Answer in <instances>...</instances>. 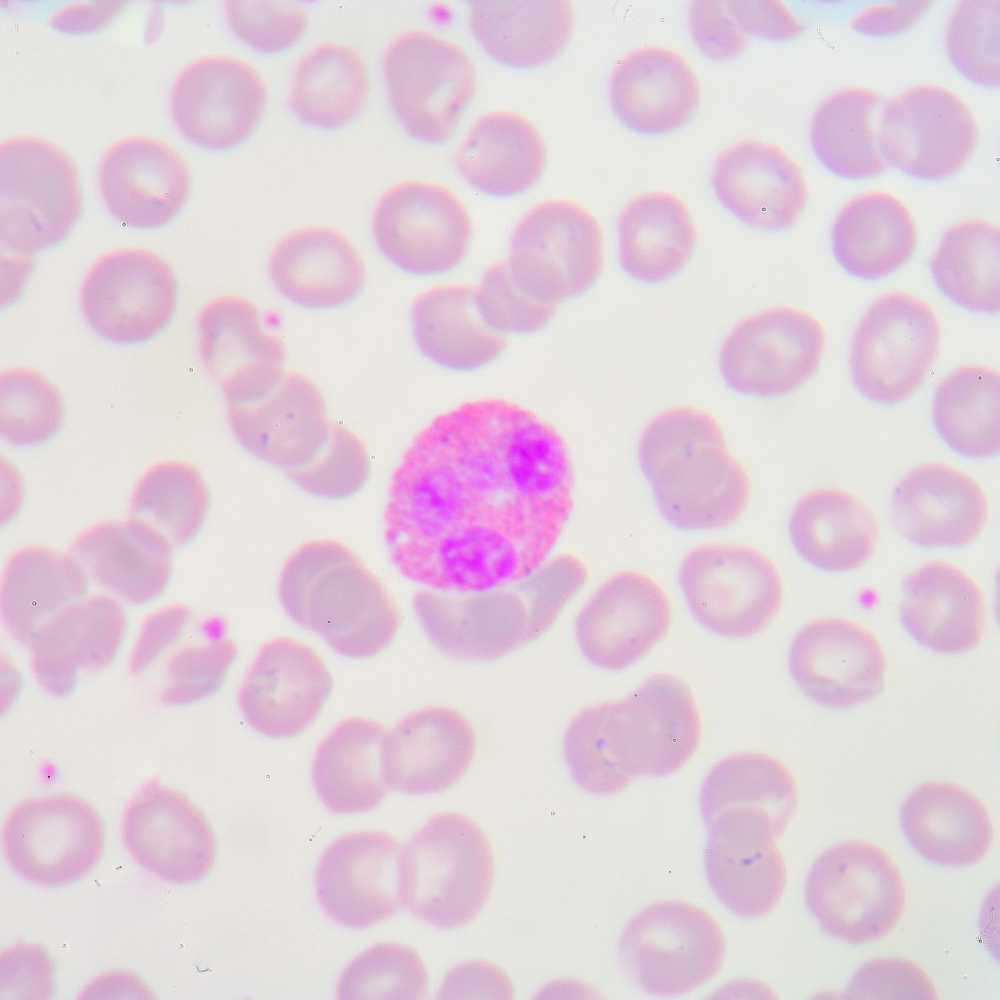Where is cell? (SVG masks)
I'll return each mask as SVG.
<instances>
[{
    "label": "cell",
    "instance_id": "obj_1",
    "mask_svg": "<svg viewBox=\"0 0 1000 1000\" xmlns=\"http://www.w3.org/2000/svg\"><path fill=\"white\" fill-rule=\"evenodd\" d=\"M573 471L556 428L487 397L436 416L413 439L389 488L385 536L408 579L481 593L545 561L572 510Z\"/></svg>",
    "mask_w": 1000,
    "mask_h": 1000
},
{
    "label": "cell",
    "instance_id": "obj_2",
    "mask_svg": "<svg viewBox=\"0 0 1000 1000\" xmlns=\"http://www.w3.org/2000/svg\"><path fill=\"white\" fill-rule=\"evenodd\" d=\"M701 720L681 678L658 674L626 698L581 710L563 736L571 778L583 790L614 795L638 776L678 771L697 750Z\"/></svg>",
    "mask_w": 1000,
    "mask_h": 1000
},
{
    "label": "cell",
    "instance_id": "obj_3",
    "mask_svg": "<svg viewBox=\"0 0 1000 1000\" xmlns=\"http://www.w3.org/2000/svg\"><path fill=\"white\" fill-rule=\"evenodd\" d=\"M638 456L662 517L685 531L733 524L751 495L749 475L709 412L670 408L644 428Z\"/></svg>",
    "mask_w": 1000,
    "mask_h": 1000
},
{
    "label": "cell",
    "instance_id": "obj_4",
    "mask_svg": "<svg viewBox=\"0 0 1000 1000\" xmlns=\"http://www.w3.org/2000/svg\"><path fill=\"white\" fill-rule=\"evenodd\" d=\"M287 615L338 654L370 658L394 640L401 613L385 584L348 546L314 539L285 561L278 582Z\"/></svg>",
    "mask_w": 1000,
    "mask_h": 1000
},
{
    "label": "cell",
    "instance_id": "obj_5",
    "mask_svg": "<svg viewBox=\"0 0 1000 1000\" xmlns=\"http://www.w3.org/2000/svg\"><path fill=\"white\" fill-rule=\"evenodd\" d=\"M220 383L230 429L258 459L289 473L324 449L332 423L321 390L308 376L258 362Z\"/></svg>",
    "mask_w": 1000,
    "mask_h": 1000
},
{
    "label": "cell",
    "instance_id": "obj_6",
    "mask_svg": "<svg viewBox=\"0 0 1000 1000\" xmlns=\"http://www.w3.org/2000/svg\"><path fill=\"white\" fill-rule=\"evenodd\" d=\"M493 880L491 845L465 814L434 815L403 848L402 904L434 927L455 929L471 922L484 908Z\"/></svg>",
    "mask_w": 1000,
    "mask_h": 1000
},
{
    "label": "cell",
    "instance_id": "obj_7",
    "mask_svg": "<svg viewBox=\"0 0 1000 1000\" xmlns=\"http://www.w3.org/2000/svg\"><path fill=\"white\" fill-rule=\"evenodd\" d=\"M71 157L49 140L16 136L0 146V234L5 250L29 256L64 242L82 217Z\"/></svg>",
    "mask_w": 1000,
    "mask_h": 1000
},
{
    "label": "cell",
    "instance_id": "obj_8",
    "mask_svg": "<svg viewBox=\"0 0 1000 1000\" xmlns=\"http://www.w3.org/2000/svg\"><path fill=\"white\" fill-rule=\"evenodd\" d=\"M382 72L393 115L405 132L441 145L458 130L476 91V72L457 44L422 29L390 42Z\"/></svg>",
    "mask_w": 1000,
    "mask_h": 1000
},
{
    "label": "cell",
    "instance_id": "obj_9",
    "mask_svg": "<svg viewBox=\"0 0 1000 1000\" xmlns=\"http://www.w3.org/2000/svg\"><path fill=\"white\" fill-rule=\"evenodd\" d=\"M805 898L821 928L851 944L886 936L900 921L906 903L898 866L883 849L860 840L833 845L815 860Z\"/></svg>",
    "mask_w": 1000,
    "mask_h": 1000
},
{
    "label": "cell",
    "instance_id": "obj_10",
    "mask_svg": "<svg viewBox=\"0 0 1000 1000\" xmlns=\"http://www.w3.org/2000/svg\"><path fill=\"white\" fill-rule=\"evenodd\" d=\"M505 262L525 292L558 306L584 295L599 279L604 262L601 225L575 201L544 200L516 224Z\"/></svg>",
    "mask_w": 1000,
    "mask_h": 1000
},
{
    "label": "cell",
    "instance_id": "obj_11",
    "mask_svg": "<svg viewBox=\"0 0 1000 1000\" xmlns=\"http://www.w3.org/2000/svg\"><path fill=\"white\" fill-rule=\"evenodd\" d=\"M619 959L627 978L656 996H679L721 970L726 942L703 909L680 900L651 904L626 924Z\"/></svg>",
    "mask_w": 1000,
    "mask_h": 1000
},
{
    "label": "cell",
    "instance_id": "obj_12",
    "mask_svg": "<svg viewBox=\"0 0 1000 1000\" xmlns=\"http://www.w3.org/2000/svg\"><path fill=\"white\" fill-rule=\"evenodd\" d=\"M939 340V322L929 303L903 291L881 296L862 316L852 338L855 387L875 404L906 401L925 382Z\"/></svg>",
    "mask_w": 1000,
    "mask_h": 1000
},
{
    "label": "cell",
    "instance_id": "obj_13",
    "mask_svg": "<svg viewBox=\"0 0 1000 1000\" xmlns=\"http://www.w3.org/2000/svg\"><path fill=\"white\" fill-rule=\"evenodd\" d=\"M1 843L9 866L46 887L78 882L100 862L105 825L86 799L67 792L28 797L6 816Z\"/></svg>",
    "mask_w": 1000,
    "mask_h": 1000
},
{
    "label": "cell",
    "instance_id": "obj_14",
    "mask_svg": "<svg viewBox=\"0 0 1000 1000\" xmlns=\"http://www.w3.org/2000/svg\"><path fill=\"white\" fill-rule=\"evenodd\" d=\"M679 583L693 616L728 638H745L766 628L783 600V583L773 561L741 544L694 548L680 566Z\"/></svg>",
    "mask_w": 1000,
    "mask_h": 1000
},
{
    "label": "cell",
    "instance_id": "obj_15",
    "mask_svg": "<svg viewBox=\"0 0 1000 1000\" xmlns=\"http://www.w3.org/2000/svg\"><path fill=\"white\" fill-rule=\"evenodd\" d=\"M372 232L377 248L395 267L412 276L436 277L465 261L473 224L464 203L448 187L406 180L379 198Z\"/></svg>",
    "mask_w": 1000,
    "mask_h": 1000
},
{
    "label": "cell",
    "instance_id": "obj_16",
    "mask_svg": "<svg viewBox=\"0 0 1000 1000\" xmlns=\"http://www.w3.org/2000/svg\"><path fill=\"white\" fill-rule=\"evenodd\" d=\"M825 350L822 324L793 307H774L736 324L723 340L719 369L734 392L761 399L788 396L818 370Z\"/></svg>",
    "mask_w": 1000,
    "mask_h": 1000
},
{
    "label": "cell",
    "instance_id": "obj_17",
    "mask_svg": "<svg viewBox=\"0 0 1000 1000\" xmlns=\"http://www.w3.org/2000/svg\"><path fill=\"white\" fill-rule=\"evenodd\" d=\"M978 134L963 99L946 87L921 84L886 103L877 142L888 166L915 180L936 182L965 166Z\"/></svg>",
    "mask_w": 1000,
    "mask_h": 1000
},
{
    "label": "cell",
    "instance_id": "obj_18",
    "mask_svg": "<svg viewBox=\"0 0 1000 1000\" xmlns=\"http://www.w3.org/2000/svg\"><path fill=\"white\" fill-rule=\"evenodd\" d=\"M178 284L171 265L146 248H121L101 255L86 272L80 304L90 328L106 340L138 344L171 322Z\"/></svg>",
    "mask_w": 1000,
    "mask_h": 1000
},
{
    "label": "cell",
    "instance_id": "obj_19",
    "mask_svg": "<svg viewBox=\"0 0 1000 1000\" xmlns=\"http://www.w3.org/2000/svg\"><path fill=\"white\" fill-rule=\"evenodd\" d=\"M534 605L522 580L513 588L466 597L427 590L413 597L415 614L435 647L468 662L496 660L544 635L550 627Z\"/></svg>",
    "mask_w": 1000,
    "mask_h": 1000
},
{
    "label": "cell",
    "instance_id": "obj_20",
    "mask_svg": "<svg viewBox=\"0 0 1000 1000\" xmlns=\"http://www.w3.org/2000/svg\"><path fill=\"white\" fill-rule=\"evenodd\" d=\"M170 111L179 132L211 151L234 149L257 129L267 105V87L248 62L227 55L200 57L176 76Z\"/></svg>",
    "mask_w": 1000,
    "mask_h": 1000
},
{
    "label": "cell",
    "instance_id": "obj_21",
    "mask_svg": "<svg viewBox=\"0 0 1000 1000\" xmlns=\"http://www.w3.org/2000/svg\"><path fill=\"white\" fill-rule=\"evenodd\" d=\"M122 838L139 865L177 885L201 881L217 855L216 837L204 812L156 777L144 781L128 802Z\"/></svg>",
    "mask_w": 1000,
    "mask_h": 1000
},
{
    "label": "cell",
    "instance_id": "obj_22",
    "mask_svg": "<svg viewBox=\"0 0 1000 1000\" xmlns=\"http://www.w3.org/2000/svg\"><path fill=\"white\" fill-rule=\"evenodd\" d=\"M797 785L775 757L741 752L717 762L700 791V809L709 836L775 842L797 808Z\"/></svg>",
    "mask_w": 1000,
    "mask_h": 1000
},
{
    "label": "cell",
    "instance_id": "obj_23",
    "mask_svg": "<svg viewBox=\"0 0 1000 1000\" xmlns=\"http://www.w3.org/2000/svg\"><path fill=\"white\" fill-rule=\"evenodd\" d=\"M333 678L319 654L288 636L264 643L238 691L247 723L269 738L287 739L308 729L322 712Z\"/></svg>",
    "mask_w": 1000,
    "mask_h": 1000
},
{
    "label": "cell",
    "instance_id": "obj_24",
    "mask_svg": "<svg viewBox=\"0 0 1000 1000\" xmlns=\"http://www.w3.org/2000/svg\"><path fill=\"white\" fill-rule=\"evenodd\" d=\"M403 845L381 830L336 838L315 871L317 901L336 923L364 929L392 917L403 906L400 867Z\"/></svg>",
    "mask_w": 1000,
    "mask_h": 1000
},
{
    "label": "cell",
    "instance_id": "obj_25",
    "mask_svg": "<svg viewBox=\"0 0 1000 1000\" xmlns=\"http://www.w3.org/2000/svg\"><path fill=\"white\" fill-rule=\"evenodd\" d=\"M789 670L799 689L830 709H849L882 690L886 657L876 636L859 624L839 618L817 619L793 638Z\"/></svg>",
    "mask_w": 1000,
    "mask_h": 1000
},
{
    "label": "cell",
    "instance_id": "obj_26",
    "mask_svg": "<svg viewBox=\"0 0 1000 1000\" xmlns=\"http://www.w3.org/2000/svg\"><path fill=\"white\" fill-rule=\"evenodd\" d=\"M672 609L651 577L625 570L605 581L580 610L575 637L593 665L619 671L641 660L668 632Z\"/></svg>",
    "mask_w": 1000,
    "mask_h": 1000
},
{
    "label": "cell",
    "instance_id": "obj_27",
    "mask_svg": "<svg viewBox=\"0 0 1000 1000\" xmlns=\"http://www.w3.org/2000/svg\"><path fill=\"white\" fill-rule=\"evenodd\" d=\"M97 177L109 213L121 224L141 230L159 229L176 219L191 189L190 171L180 153L145 135L112 144Z\"/></svg>",
    "mask_w": 1000,
    "mask_h": 1000
},
{
    "label": "cell",
    "instance_id": "obj_28",
    "mask_svg": "<svg viewBox=\"0 0 1000 1000\" xmlns=\"http://www.w3.org/2000/svg\"><path fill=\"white\" fill-rule=\"evenodd\" d=\"M890 517L895 530L922 548H960L981 533L988 501L968 473L943 462L909 470L893 490Z\"/></svg>",
    "mask_w": 1000,
    "mask_h": 1000
},
{
    "label": "cell",
    "instance_id": "obj_29",
    "mask_svg": "<svg viewBox=\"0 0 1000 1000\" xmlns=\"http://www.w3.org/2000/svg\"><path fill=\"white\" fill-rule=\"evenodd\" d=\"M476 734L460 711L447 706L418 709L387 731L381 760L389 789L431 795L454 786L476 751Z\"/></svg>",
    "mask_w": 1000,
    "mask_h": 1000
},
{
    "label": "cell",
    "instance_id": "obj_30",
    "mask_svg": "<svg viewBox=\"0 0 1000 1000\" xmlns=\"http://www.w3.org/2000/svg\"><path fill=\"white\" fill-rule=\"evenodd\" d=\"M722 206L746 226L776 232L804 211L808 189L802 167L779 146L745 139L723 151L711 175Z\"/></svg>",
    "mask_w": 1000,
    "mask_h": 1000
},
{
    "label": "cell",
    "instance_id": "obj_31",
    "mask_svg": "<svg viewBox=\"0 0 1000 1000\" xmlns=\"http://www.w3.org/2000/svg\"><path fill=\"white\" fill-rule=\"evenodd\" d=\"M128 626L119 601L107 595L84 597L48 619L28 646L36 681L47 692L66 696L82 672H96L116 658Z\"/></svg>",
    "mask_w": 1000,
    "mask_h": 1000
},
{
    "label": "cell",
    "instance_id": "obj_32",
    "mask_svg": "<svg viewBox=\"0 0 1000 1000\" xmlns=\"http://www.w3.org/2000/svg\"><path fill=\"white\" fill-rule=\"evenodd\" d=\"M609 100L624 127L643 136H662L693 118L700 102V85L680 53L648 46L627 54L616 65Z\"/></svg>",
    "mask_w": 1000,
    "mask_h": 1000
},
{
    "label": "cell",
    "instance_id": "obj_33",
    "mask_svg": "<svg viewBox=\"0 0 1000 1000\" xmlns=\"http://www.w3.org/2000/svg\"><path fill=\"white\" fill-rule=\"evenodd\" d=\"M172 545L139 521L105 520L70 543L67 553L100 588L131 605H145L167 589L172 576Z\"/></svg>",
    "mask_w": 1000,
    "mask_h": 1000
},
{
    "label": "cell",
    "instance_id": "obj_34",
    "mask_svg": "<svg viewBox=\"0 0 1000 1000\" xmlns=\"http://www.w3.org/2000/svg\"><path fill=\"white\" fill-rule=\"evenodd\" d=\"M900 619L923 647L941 655L973 650L986 627V602L977 582L958 566L933 560L903 581Z\"/></svg>",
    "mask_w": 1000,
    "mask_h": 1000
},
{
    "label": "cell",
    "instance_id": "obj_35",
    "mask_svg": "<svg viewBox=\"0 0 1000 1000\" xmlns=\"http://www.w3.org/2000/svg\"><path fill=\"white\" fill-rule=\"evenodd\" d=\"M270 280L286 300L307 309H333L355 300L366 283L364 260L342 232L325 226L292 231L274 246Z\"/></svg>",
    "mask_w": 1000,
    "mask_h": 1000
},
{
    "label": "cell",
    "instance_id": "obj_36",
    "mask_svg": "<svg viewBox=\"0 0 1000 1000\" xmlns=\"http://www.w3.org/2000/svg\"><path fill=\"white\" fill-rule=\"evenodd\" d=\"M453 163L475 190L493 198L518 197L541 180L547 151L539 129L511 110L484 113L453 155Z\"/></svg>",
    "mask_w": 1000,
    "mask_h": 1000
},
{
    "label": "cell",
    "instance_id": "obj_37",
    "mask_svg": "<svg viewBox=\"0 0 1000 1000\" xmlns=\"http://www.w3.org/2000/svg\"><path fill=\"white\" fill-rule=\"evenodd\" d=\"M412 334L422 355L448 371H480L500 358L507 335L485 319L476 286L442 283L421 293L411 308Z\"/></svg>",
    "mask_w": 1000,
    "mask_h": 1000
},
{
    "label": "cell",
    "instance_id": "obj_38",
    "mask_svg": "<svg viewBox=\"0 0 1000 1000\" xmlns=\"http://www.w3.org/2000/svg\"><path fill=\"white\" fill-rule=\"evenodd\" d=\"M900 824L922 857L949 867H966L981 860L994 836L983 802L947 781H928L915 788L901 805Z\"/></svg>",
    "mask_w": 1000,
    "mask_h": 1000
},
{
    "label": "cell",
    "instance_id": "obj_39",
    "mask_svg": "<svg viewBox=\"0 0 1000 1000\" xmlns=\"http://www.w3.org/2000/svg\"><path fill=\"white\" fill-rule=\"evenodd\" d=\"M469 28L485 53L516 70L547 65L568 45L574 27L571 2L564 0H474Z\"/></svg>",
    "mask_w": 1000,
    "mask_h": 1000
},
{
    "label": "cell",
    "instance_id": "obj_40",
    "mask_svg": "<svg viewBox=\"0 0 1000 1000\" xmlns=\"http://www.w3.org/2000/svg\"><path fill=\"white\" fill-rule=\"evenodd\" d=\"M789 536L808 564L824 572L844 573L871 558L879 527L860 498L841 488L824 487L798 500L790 515Z\"/></svg>",
    "mask_w": 1000,
    "mask_h": 1000
},
{
    "label": "cell",
    "instance_id": "obj_41",
    "mask_svg": "<svg viewBox=\"0 0 1000 1000\" xmlns=\"http://www.w3.org/2000/svg\"><path fill=\"white\" fill-rule=\"evenodd\" d=\"M831 240L836 261L850 276L875 281L908 263L918 236L908 206L877 190L856 196L842 208Z\"/></svg>",
    "mask_w": 1000,
    "mask_h": 1000
},
{
    "label": "cell",
    "instance_id": "obj_42",
    "mask_svg": "<svg viewBox=\"0 0 1000 1000\" xmlns=\"http://www.w3.org/2000/svg\"><path fill=\"white\" fill-rule=\"evenodd\" d=\"M622 269L643 284L676 276L691 259L696 227L686 203L673 193L653 191L633 198L617 224Z\"/></svg>",
    "mask_w": 1000,
    "mask_h": 1000
},
{
    "label": "cell",
    "instance_id": "obj_43",
    "mask_svg": "<svg viewBox=\"0 0 1000 1000\" xmlns=\"http://www.w3.org/2000/svg\"><path fill=\"white\" fill-rule=\"evenodd\" d=\"M386 733L374 720L349 717L320 742L312 762V783L331 812H367L384 800L389 789L381 760Z\"/></svg>",
    "mask_w": 1000,
    "mask_h": 1000
},
{
    "label": "cell",
    "instance_id": "obj_44",
    "mask_svg": "<svg viewBox=\"0 0 1000 1000\" xmlns=\"http://www.w3.org/2000/svg\"><path fill=\"white\" fill-rule=\"evenodd\" d=\"M88 579L67 552L42 545L17 549L8 557L1 580V619L6 631L28 645L42 624L85 597Z\"/></svg>",
    "mask_w": 1000,
    "mask_h": 1000
},
{
    "label": "cell",
    "instance_id": "obj_45",
    "mask_svg": "<svg viewBox=\"0 0 1000 1000\" xmlns=\"http://www.w3.org/2000/svg\"><path fill=\"white\" fill-rule=\"evenodd\" d=\"M369 91L368 71L358 52L347 44L325 42L298 62L287 103L302 123L334 131L363 112Z\"/></svg>",
    "mask_w": 1000,
    "mask_h": 1000
},
{
    "label": "cell",
    "instance_id": "obj_46",
    "mask_svg": "<svg viewBox=\"0 0 1000 1000\" xmlns=\"http://www.w3.org/2000/svg\"><path fill=\"white\" fill-rule=\"evenodd\" d=\"M884 96L864 87H849L825 98L814 112L809 139L819 163L848 181H865L884 173L883 159L873 127Z\"/></svg>",
    "mask_w": 1000,
    "mask_h": 1000
},
{
    "label": "cell",
    "instance_id": "obj_47",
    "mask_svg": "<svg viewBox=\"0 0 1000 1000\" xmlns=\"http://www.w3.org/2000/svg\"><path fill=\"white\" fill-rule=\"evenodd\" d=\"M1000 230L983 219L951 226L930 262L938 290L973 313L997 315L1000 309Z\"/></svg>",
    "mask_w": 1000,
    "mask_h": 1000
},
{
    "label": "cell",
    "instance_id": "obj_48",
    "mask_svg": "<svg viewBox=\"0 0 1000 1000\" xmlns=\"http://www.w3.org/2000/svg\"><path fill=\"white\" fill-rule=\"evenodd\" d=\"M999 372L962 366L937 386L933 424L945 444L970 459H989L1000 450Z\"/></svg>",
    "mask_w": 1000,
    "mask_h": 1000
},
{
    "label": "cell",
    "instance_id": "obj_49",
    "mask_svg": "<svg viewBox=\"0 0 1000 1000\" xmlns=\"http://www.w3.org/2000/svg\"><path fill=\"white\" fill-rule=\"evenodd\" d=\"M705 869L717 898L736 915L754 919L768 914L785 890L787 870L775 842L708 838Z\"/></svg>",
    "mask_w": 1000,
    "mask_h": 1000
},
{
    "label": "cell",
    "instance_id": "obj_50",
    "mask_svg": "<svg viewBox=\"0 0 1000 1000\" xmlns=\"http://www.w3.org/2000/svg\"><path fill=\"white\" fill-rule=\"evenodd\" d=\"M198 352L206 372L222 381L252 363L283 365L287 357L281 337L263 327L257 306L249 299L222 295L197 314Z\"/></svg>",
    "mask_w": 1000,
    "mask_h": 1000
},
{
    "label": "cell",
    "instance_id": "obj_51",
    "mask_svg": "<svg viewBox=\"0 0 1000 1000\" xmlns=\"http://www.w3.org/2000/svg\"><path fill=\"white\" fill-rule=\"evenodd\" d=\"M209 508V488L199 470L185 461L163 460L137 481L127 518L148 525L177 549L198 535Z\"/></svg>",
    "mask_w": 1000,
    "mask_h": 1000
},
{
    "label": "cell",
    "instance_id": "obj_52",
    "mask_svg": "<svg viewBox=\"0 0 1000 1000\" xmlns=\"http://www.w3.org/2000/svg\"><path fill=\"white\" fill-rule=\"evenodd\" d=\"M65 406L57 387L32 368L13 367L0 375V432L12 446L35 447L63 426Z\"/></svg>",
    "mask_w": 1000,
    "mask_h": 1000
},
{
    "label": "cell",
    "instance_id": "obj_53",
    "mask_svg": "<svg viewBox=\"0 0 1000 1000\" xmlns=\"http://www.w3.org/2000/svg\"><path fill=\"white\" fill-rule=\"evenodd\" d=\"M428 973L416 950L395 942L366 949L342 971L337 996L343 1000L423 999Z\"/></svg>",
    "mask_w": 1000,
    "mask_h": 1000
},
{
    "label": "cell",
    "instance_id": "obj_54",
    "mask_svg": "<svg viewBox=\"0 0 1000 1000\" xmlns=\"http://www.w3.org/2000/svg\"><path fill=\"white\" fill-rule=\"evenodd\" d=\"M947 56L970 83L996 89L999 72V1H961L945 33Z\"/></svg>",
    "mask_w": 1000,
    "mask_h": 1000
},
{
    "label": "cell",
    "instance_id": "obj_55",
    "mask_svg": "<svg viewBox=\"0 0 1000 1000\" xmlns=\"http://www.w3.org/2000/svg\"><path fill=\"white\" fill-rule=\"evenodd\" d=\"M237 656L236 643L223 634L181 647L167 660L160 701L184 706L212 696L221 689Z\"/></svg>",
    "mask_w": 1000,
    "mask_h": 1000
},
{
    "label": "cell",
    "instance_id": "obj_56",
    "mask_svg": "<svg viewBox=\"0 0 1000 1000\" xmlns=\"http://www.w3.org/2000/svg\"><path fill=\"white\" fill-rule=\"evenodd\" d=\"M370 475V460L363 442L349 429L332 424L322 452L308 465L289 472L305 492L329 500L358 493Z\"/></svg>",
    "mask_w": 1000,
    "mask_h": 1000
},
{
    "label": "cell",
    "instance_id": "obj_57",
    "mask_svg": "<svg viewBox=\"0 0 1000 1000\" xmlns=\"http://www.w3.org/2000/svg\"><path fill=\"white\" fill-rule=\"evenodd\" d=\"M476 289L485 319L505 335L527 336L542 331L553 320L558 307L525 292L504 261L488 266Z\"/></svg>",
    "mask_w": 1000,
    "mask_h": 1000
},
{
    "label": "cell",
    "instance_id": "obj_58",
    "mask_svg": "<svg viewBox=\"0 0 1000 1000\" xmlns=\"http://www.w3.org/2000/svg\"><path fill=\"white\" fill-rule=\"evenodd\" d=\"M224 11L234 35L255 51L275 55L306 35L309 18L299 5L272 1H226Z\"/></svg>",
    "mask_w": 1000,
    "mask_h": 1000
},
{
    "label": "cell",
    "instance_id": "obj_59",
    "mask_svg": "<svg viewBox=\"0 0 1000 1000\" xmlns=\"http://www.w3.org/2000/svg\"><path fill=\"white\" fill-rule=\"evenodd\" d=\"M850 998L937 999L925 972L901 958H881L865 964L852 978Z\"/></svg>",
    "mask_w": 1000,
    "mask_h": 1000
},
{
    "label": "cell",
    "instance_id": "obj_60",
    "mask_svg": "<svg viewBox=\"0 0 1000 1000\" xmlns=\"http://www.w3.org/2000/svg\"><path fill=\"white\" fill-rule=\"evenodd\" d=\"M689 27L698 49L713 61H729L738 57L749 42V37L736 26L720 1L693 2L689 11Z\"/></svg>",
    "mask_w": 1000,
    "mask_h": 1000
},
{
    "label": "cell",
    "instance_id": "obj_61",
    "mask_svg": "<svg viewBox=\"0 0 1000 1000\" xmlns=\"http://www.w3.org/2000/svg\"><path fill=\"white\" fill-rule=\"evenodd\" d=\"M194 613L190 607L174 603L147 615L129 659L133 675L143 673L183 634Z\"/></svg>",
    "mask_w": 1000,
    "mask_h": 1000
},
{
    "label": "cell",
    "instance_id": "obj_62",
    "mask_svg": "<svg viewBox=\"0 0 1000 1000\" xmlns=\"http://www.w3.org/2000/svg\"><path fill=\"white\" fill-rule=\"evenodd\" d=\"M727 14L746 35L782 42L799 36L805 26L779 1L723 2Z\"/></svg>",
    "mask_w": 1000,
    "mask_h": 1000
},
{
    "label": "cell",
    "instance_id": "obj_63",
    "mask_svg": "<svg viewBox=\"0 0 1000 1000\" xmlns=\"http://www.w3.org/2000/svg\"><path fill=\"white\" fill-rule=\"evenodd\" d=\"M932 1H897L871 6L849 23L857 33L874 38L897 36L912 28L932 6Z\"/></svg>",
    "mask_w": 1000,
    "mask_h": 1000
}]
</instances>
